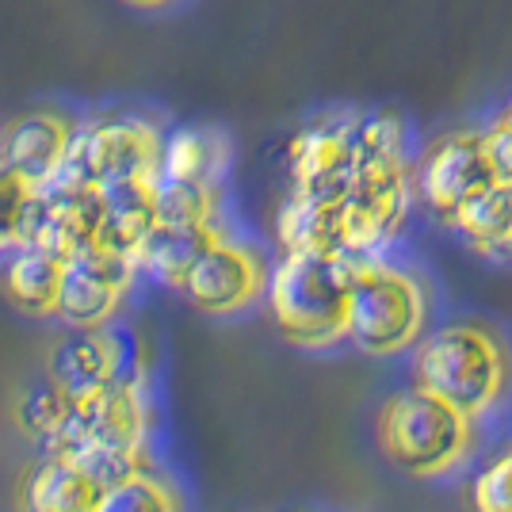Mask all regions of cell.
Returning <instances> with one entry per match:
<instances>
[{
	"label": "cell",
	"instance_id": "21",
	"mask_svg": "<svg viewBox=\"0 0 512 512\" xmlns=\"http://www.w3.org/2000/svg\"><path fill=\"white\" fill-rule=\"evenodd\" d=\"M96 512H184V505L169 482L146 467L115 486H107L96 501Z\"/></svg>",
	"mask_w": 512,
	"mask_h": 512
},
{
	"label": "cell",
	"instance_id": "19",
	"mask_svg": "<svg viewBox=\"0 0 512 512\" xmlns=\"http://www.w3.org/2000/svg\"><path fill=\"white\" fill-rule=\"evenodd\" d=\"M153 188H157V180H134V184L104 188V234H100V245L138 256L146 237L157 230Z\"/></svg>",
	"mask_w": 512,
	"mask_h": 512
},
{
	"label": "cell",
	"instance_id": "13",
	"mask_svg": "<svg viewBox=\"0 0 512 512\" xmlns=\"http://www.w3.org/2000/svg\"><path fill=\"white\" fill-rule=\"evenodd\" d=\"M234 169V138L214 123H180L165 130L161 150V176L184 184L226 188V176Z\"/></svg>",
	"mask_w": 512,
	"mask_h": 512
},
{
	"label": "cell",
	"instance_id": "23",
	"mask_svg": "<svg viewBox=\"0 0 512 512\" xmlns=\"http://www.w3.org/2000/svg\"><path fill=\"white\" fill-rule=\"evenodd\" d=\"M69 406H73V398H69L62 386L46 375L43 383L31 386V390L23 394L20 409H16V425H20L27 436H35V440H43L46 444V440L62 428Z\"/></svg>",
	"mask_w": 512,
	"mask_h": 512
},
{
	"label": "cell",
	"instance_id": "4",
	"mask_svg": "<svg viewBox=\"0 0 512 512\" xmlns=\"http://www.w3.org/2000/svg\"><path fill=\"white\" fill-rule=\"evenodd\" d=\"M436 283L398 253L356 256L348 344L371 360H402L436 325Z\"/></svg>",
	"mask_w": 512,
	"mask_h": 512
},
{
	"label": "cell",
	"instance_id": "9",
	"mask_svg": "<svg viewBox=\"0 0 512 512\" xmlns=\"http://www.w3.org/2000/svg\"><path fill=\"white\" fill-rule=\"evenodd\" d=\"M356 130H360V111L352 107H325L299 123L283 153L287 188L341 203L356 172Z\"/></svg>",
	"mask_w": 512,
	"mask_h": 512
},
{
	"label": "cell",
	"instance_id": "10",
	"mask_svg": "<svg viewBox=\"0 0 512 512\" xmlns=\"http://www.w3.org/2000/svg\"><path fill=\"white\" fill-rule=\"evenodd\" d=\"M142 279L138 256L92 245L77 253L65 268L62 299H58V321L69 329H100L119 318Z\"/></svg>",
	"mask_w": 512,
	"mask_h": 512
},
{
	"label": "cell",
	"instance_id": "14",
	"mask_svg": "<svg viewBox=\"0 0 512 512\" xmlns=\"http://www.w3.org/2000/svg\"><path fill=\"white\" fill-rule=\"evenodd\" d=\"M69 260L43 245H16L0 256V295L27 318H58Z\"/></svg>",
	"mask_w": 512,
	"mask_h": 512
},
{
	"label": "cell",
	"instance_id": "12",
	"mask_svg": "<svg viewBox=\"0 0 512 512\" xmlns=\"http://www.w3.org/2000/svg\"><path fill=\"white\" fill-rule=\"evenodd\" d=\"M130 348L127 337L111 325L100 329H73L46 363V375L62 386L69 398L100 394L111 383L127 379Z\"/></svg>",
	"mask_w": 512,
	"mask_h": 512
},
{
	"label": "cell",
	"instance_id": "2",
	"mask_svg": "<svg viewBox=\"0 0 512 512\" xmlns=\"http://www.w3.org/2000/svg\"><path fill=\"white\" fill-rule=\"evenodd\" d=\"M409 383L459 406L482 425L512 409V337L478 314L436 321L406 356Z\"/></svg>",
	"mask_w": 512,
	"mask_h": 512
},
{
	"label": "cell",
	"instance_id": "22",
	"mask_svg": "<svg viewBox=\"0 0 512 512\" xmlns=\"http://www.w3.org/2000/svg\"><path fill=\"white\" fill-rule=\"evenodd\" d=\"M467 512H512V463L501 451L482 455L467 474Z\"/></svg>",
	"mask_w": 512,
	"mask_h": 512
},
{
	"label": "cell",
	"instance_id": "7",
	"mask_svg": "<svg viewBox=\"0 0 512 512\" xmlns=\"http://www.w3.org/2000/svg\"><path fill=\"white\" fill-rule=\"evenodd\" d=\"M497 180L501 176L486 150L482 123H455L417 146V161H413L417 203H421V214L440 230H448L459 211Z\"/></svg>",
	"mask_w": 512,
	"mask_h": 512
},
{
	"label": "cell",
	"instance_id": "27",
	"mask_svg": "<svg viewBox=\"0 0 512 512\" xmlns=\"http://www.w3.org/2000/svg\"><path fill=\"white\" fill-rule=\"evenodd\" d=\"M497 451H501V455H505V459L512 463V432L505 436V440H501V444H497Z\"/></svg>",
	"mask_w": 512,
	"mask_h": 512
},
{
	"label": "cell",
	"instance_id": "26",
	"mask_svg": "<svg viewBox=\"0 0 512 512\" xmlns=\"http://www.w3.org/2000/svg\"><path fill=\"white\" fill-rule=\"evenodd\" d=\"M130 12H142V16H165V12H176L184 0H119Z\"/></svg>",
	"mask_w": 512,
	"mask_h": 512
},
{
	"label": "cell",
	"instance_id": "17",
	"mask_svg": "<svg viewBox=\"0 0 512 512\" xmlns=\"http://www.w3.org/2000/svg\"><path fill=\"white\" fill-rule=\"evenodd\" d=\"M237 230L234 222H218V226H195V230H172V226H157L146 245L138 249V268L142 279H153L169 291H180L195 260L211 249L222 234Z\"/></svg>",
	"mask_w": 512,
	"mask_h": 512
},
{
	"label": "cell",
	"instance_id": "15",
	"mask_svg": "<svg viewBox=\"0 0 512 512\" xmlns=\"http://www.w3.org/2000/svg\"><path fill=\"white\" fill-rule=\"evenodd\" d=\"M272 245L287 253H344L341 249V203L314 199L302 192H283L272 211ZM348 256V253H344Z\"/></svg>",
	"mask_w": 512,
	"mask_h": 512
},
{
	"label": "cell",
	"instance_id": "6",
	"mask_svg": "<svg viewBox=\"0 0 512 512\" xmlns=\"http://www.w3.org/2000/svg\"><path fill=\"white\" fill-rule=\"evenodd\" d=\"M165 130L169 127L142 107H104V111L81 115V127H77L62 176L96 184V188L157 180Z\"/></svg>",
	"mask_w": 512,
	"mask_h": 512
},
{
	"label": "cell",
	"instance_id": "18",
	"mask_svg": "<svg viewBox=\"0 0 512 512\" xmlns=\"http://www.w3.org/2000/svg\"><path fill=\"white\" fill-rule=\"evenodd\" d=\"M104 486L73 459L43 455L23 482V512H96Z\"/></svg>",
	"mask_w": 512,
	"mask_h": 512
},
{
	"label": "cell",
	"instance_id": "11",
	"mask_svg": "<svg viewBox=\"0 0 512 512\" xmlns=\"http://www.w3.org/2000/svg\"><path fill=\"white\" fill-rule=\"evenodd\" d=\"M77 127H81V115L65 104L23 107L0 127V161L12 172H20L27 184L46 188L69 165Z\"/></svg>",
	"mask_w": 512,
	"mask_h": 512
},
{
	"label": "cell",
	"instance_id": "25",
	"mask_svg": "<svg viewBox=\"0 0 512 512\" xmlns=\"http://www.w3.org/2000/svg\"><path fill=\"white\" fill-rule=\"evenodd\" d=\"M482 134H486V150L501 180H512V96H505L501 104L486 111L482 119Z\"/></svg>",
	"mask_w": 512,
	"mask_h": 512
},
{
	"label": "cell",
	"instance_id": "20",
	"mask_svg": "<svg viewBox=\"0 0 512 512\" xmlns=\"http://www.w3.org/2000/svg\"><path fill=\"white\" fill-rule=\"evenodd\" d=\"M153 199H157V226L195 230V226L234 222V218H230L226 188H207V184H184V180H165V176H157Z\"/></svg>",
	"mask_w": 512,
	"mask_h": 512
},
{
	"label": "cell",
	"instance_id": "8",
	"mask_svg": "<svg viewBox=\"0 0 512 512\" xmlns=\"http://www.w3.org/2000/svg\"><path fill=\"white\" fill-rule=\"evenodd\" d=\"M268 279H272V256L253 237L230 230L195 260L180 295L207 318H241L264 306Z\"/></svg>",
	"mask_w": 512,
	"mask_h": 512
},
{
	"label": "cell",
	"instance_id": "3",
	"mask_svg": "<svg viewBox=\"0 0 512 512\" xmlns=\"http://www.w3.org/2000/svg\"><path fill=\"white\" fill-rule=\"evenodd\" d=\"M375 440L386 463L413 482H455L482 463L490 425L409 383L379 406Z\"/></svg>",
	"mask_w": 512,
	"mask_h": 512
},
{
	"label": "cell",
	"instance_id": "16",
	"mask_svg": "<svg viewBox=\"0 0 512 512\" xmlns=\"http://www.w3.org/2000/svg\"><path fill=\"white\" fill-rule=\"evenodd\" d=\"M448 234L482 264L512 268V180H497L474 203H467Z\"/></svg>",
	"mask_w": 512,
	"mask_h": 512
},
{
	"label": "cell",
	"instance_id": "5",
	"mask_svg": "<svg viewBox=\"0 0 512 512\" xmlns=\"http://www.w3.org/2000/svg\"><path fill=\"white\" fill-rule=\"evenodd\" d=\"M356 256L287 253L272 260L264 310L276 333L302 352H333L348 344Z\"/></svg>",
	"mask_w": 512,
	"mask_h": 512
},
{
	"label": "cell",
	"instance_id": "1",
	"mask_svg": "<svg viewBox=\"0 0 512 512\" xmlns=\"http://www.w3.org/2000/svg\"><path fill=\"white\" fill-rule=\"evenodd\" d=\"M417 134L394 107L360 111L356 172L341 199V249L348 256L398 253L413 218L421 214L417 184Z\"/></svg>",
	"mask_w": 512,
	"mask_h": 512
},
{
	"label": "cell",
	"instance_id": "24",
	"mask_svg": "<svg viewBox=\"0 0 512 512\" xmlns=\"http://www.w3.org/2000/svg\"><path fill=\"white\" fill-rule=\"evenodd\" d=\"M35 195H39L35 184H27L20 172H12L0 161V256L12 253L16 245H23Z\"/></svg>",
	"mask_w": 512,
	"mask_h": 512
}]
</instances>
